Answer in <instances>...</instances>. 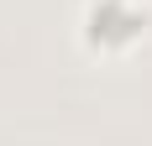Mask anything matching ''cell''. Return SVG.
<instances>
[{
    "mask_svg": "<svg viewBox=\"0 0 152 146\" xmlns=\"http://www.w3.org/2000/svg\"><path fill=\"white\" fill-rule=\"evenodd\" d=\"M84 42L100 47V52H126L137 47L152 26V5L147 0H84Z\"/></svg>",
    "mask_w": 152,
    "mask_h": 146,
    "instance_id": "cell-1",
    "label": "cell"
}]
</instances>
